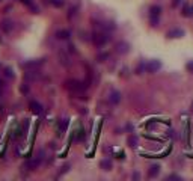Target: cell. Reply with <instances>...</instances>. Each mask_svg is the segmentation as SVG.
I'll return each mask as SVG.
<instances>
[{"label": "cell", "mask_w": 193, "mask_h": 181, "mask_svg": "<svg viewBox=\"0 0 193 181\" xmlns=\"http://www.w3.org/2000/svg\"><path fill=\"white\" fill-rule=\"evenodd\" d=\"M65 86H67L71 92H74V94H80V92H83V90L86 89V85H85L83 82H79V80H68V82L65 83Z\"/></svg>", "instance_id": "1"}, {"label": "cell", "mask_w": 193, "mask_h": 181, "mask_svg": "<svg viewBox=\"0 0 193 181\" xmlns=\"http://www.w3.org/2000/svg\"><path fill=\"white\" fill-rule=\"evenodd\" d=\"M92 41H94V44L97 45V47H103L107 44V41H109V35L104 33V32H95L94 35H92Z\"/></svg>", "instance_id": "2"}, {"label": "cell", "mask_w": 193, "mask_h": 181, "mask_svg": "<svg viewBox=\"0 0 193 181\" xmlns=\"http://www.w3.org/2000/svg\"><path fill=\"white\" fill-rule=\"evenodd\" d=\"M160 14H161V8H160V6L154 5V6H151V8H149V20H151V24H152L154 27L158 24Z\"/></svg>", "instance_id": "3"}, {"label": "cell", "mask_w": 193, "mask_h": 181, "mask_svg": "<svg viewBox=\"0 0 193 181\" xmlns=\"http://www.w3.org/2000/svg\"><path fill=\"white\" fill-rule=\"evenodd\" d=\"M44 59H39V60H29L26 64H23V68H26L27 71H32V70H39L42 65H44Z\"/></svg>", "instance_id": "4"}, {"label": "cell", "mask_w": 193, "mask_h": 181, "mask_svg": "<svg viewBox=\"0 0 193 181\" xmlns=\"http://www.w3.org/2000/svg\"><path fill=\"white\" fill-rule=\"evenodd\" d=\"M42 162V157H36V159H32V160H29V162L24 163V169H27V171H35L36 168L41 164Z\"/></svg>", "instance_id": "5"}, {"label": "cell", "mask_w": 193, "mask_h": 181, "mask_svg": "<svg viewBox=\"0 0 193 181\" xmlns=\"http://www.w3.org/2000/svg\"><path fill=\"white\" fill-rule=\"evenodd\" d=\"M145 68H146L148 72H157L161 68V62L160 60H151V62H148L145 65Z\"/></svg>", "instance_id": "6"}, {"label": "cell", "mask_w": 193, "mask_h": 181, "mask_svg": "<svg viewBox=\"0 0 193 181\" xmlns=\"http://www.w3.org/2000/svg\"><path fill=\"white\" fill-rule=\"evenodd\" d=\"M109 101H110V104H118L119 101H121V94L118 92V90H112L110 94H109Z\"/></svg>", "instance_id": "7"}, {"label": "cell", "mask_w": 193, "mask_h": 181, "mask_svg": "<svg viewBox=\"0 0 193 181\" xmlns=\"http://www.w3.org/2000/svg\"><path fill=\"white\" fill-rule=\"evenodd\" d=\"M115 48H116V52H118L119 54H125V53H128V52H130V45H128L127 42H124V41L118 42Z\"/></svg>", "instance_id": "8"}, {"label": "cell", "mask_w": 193, "mask_h": 181, "mask_svg": "<svg viewBox=\"0 0 193 181\" xmlns=\"http://www.w3.org/2000/svg\"><path fill=\"white\" fill-rule=\"evenodd\" d=\"M0 27H2V30H3L5 33H9V32L12 30L14 24H12V21H11V20H2V23H0Z\"/></svg>", "instance_id": "9"}, {"label": "cell", "mask_w": 193, "mask_h": 181, "mask_svg": "<svg viewBox=\"0 0 193 181\" xmlns=\"http://www.w3.org/2000/svg\"><path fill=\"white\" fill-rule=\"evenodd\" d=\"M166 36H168V38H183V36H184V30H183V29H178V27H175V29L169 30Z\"/></svg>", "instance_id": "10"}, {"label": "cell", "mask_w": 193, "mask_h": 181, "mask_svg": "<svg viewBox=\"0 0 193 181\" xmlns=\"http://www.w3.org/2000/svg\"><path fill=\"white\" fill-rule=\"evenodd\" d=\"M26 80H29V82H35L39 79V71L38 70H32V71H27L26 72Z\"/></svg>", "instance_id": "11"}, {"label": "cell", "mask_w": 193, "mask_h": 181, "mask_svg": "<svg viewBox=\"0 0 193 181\" xmlns=\"http://www.w3.org/2000/svg\"><path fill=\"white\" fill-rule=\"evenodd\" d=\"M29 107H30V110L35 113V115H39L41 112H42V106L38 103V101H35V100H32L30 101V104H29Z\"/></svg>", "instance_id": "12"}, {"label": "cell", "mask_w": 193, "mask_h": 181, "mask_svg": "<svg viewBox=\"0 0 193 181\" xmlns=\"http://www.w3.org/2000/svg\"><path fill=\"white\" fill-rule=\"evenodd\" d=\"M158 172H160V166L158 164H152L151 168H149V171H148V177L149 178H154V177H157Z\"/></svg>", "instance_id": "13"}, {"label": "cell", "mask_w": 193, "mask_h": 181, "mask_svg": "<svg viewBox=\"0 0 193 181\" xmlns=\"http://www.w3.org/2000/svg\"><path fill=\"white\" fill-rule=\"evenodd\" d=\"M183 17H193V6H190V5H186L184 8H183Z\"/></svg>", "instance_id": "14"}, {"label": "cell", "mask_w": 193, "mask_h": 181, "mask_svg": "<svg viewBox=\"0 0 193 181\" xmlns=\"http://www.w3.org/2000/svg\"><path fill=\"white\" fill-rule=\"evenodd\" d=\"M59 57H60V64H62V65H65V67H68V65H71L70 56H67V53L60 52V54H59Z\"/></svg>", "instance_id": "15"}, {"label": "cell", "mask_w": 193, "mask_h": 181, "mask_svg": "<svg viewBox=\"0 0 193 181\" xmlns=\"http://www.w3.org/2000/svg\"><path fill=\"white\" fill-rule=\"evenodd\" d=\"M100 166H101V169H104V171H110L113 164H112V160L104 159V160H101V162H100Z\"/></svg>", "instance_id": "16"}, {"label": "cell", "mask_w": 193, "mask_h": 181, "mask_svg": "<svg viewBox=\"0 0 193 181\" xmlns=\"http://www.w3.org/2000/svg\"><path fill=\"white\" fill-rule=\"evenodd\" d=\"M127 142H128V145H130L131 148H136V146H137V142H139V139H137V136H136V134H131V136L128 137V141H127Z\"/></svg>", "instance_id": "17"}, {"label": "cell", "mask_w": 193, "mask_h": 181, "mask_svg": "<svg viewBox=\"0 0 193 181\" xmlns=\"http://www.w3.org/2000/svg\"><path fill=\"white\" fill-rule=\"evenodd\" d=\"M56 38H59V39H68L70 38V32L68 30H57L56 32Z\"/></svg>", "instance_id": "18"}, {"label": "cell", "mask_w": 193, "mask_h": 181, "mask_svg": "<svg viewBox=\"0 0 193 181\" xmlns=\"http://www.w3.org/2000/svg\"><path fill=\"white\" fill-rule=\"evenodd\" d=\"M3 72H5V77H8L9 80H12V79L15 77V75H14V71H12L11 68H5V70H3Z\"/></svg>", "instance_id": "19"}, {"label": "cell", "mask_w": 193, "mask_h": 181, "mask_svg": "<svg viewBox=\"0 0 193 181\" xmlns=\"http://www.w3.org/2000/svg\"><path fill=\"white\" fill-rule=\"evenodd\" d=\"M67 125H68V121H67V119H62V121H60V124H59V130H60V131H64V130L67 128Z\"/></svg>", "instance_id": "20"}, {"label": "cell", "mask_w": 193, "mask_h": 181, "mask_svg": "<svg viewBox=\"0 0 193 181\" xmlns=\"http://www.w3.org/2000/svg\"><path fill=\"white\" fill-rule=\"evenodd\" d=\"M50 3L54 5V6H57V8H60L64 5V0H50Z\"/></svg>", "instance_id": "21"}, {"label": "cell", "mask_w": 193, "mask_h": 181, "mask_svg": "<svg viewBox=\"0 0 193 181\" xmlns=\"http://www.w3.org/2000/svg\"><path fill=\"white\" fill-rule=\"evenodd\" d=\"M187 70H189L190 72H193V60H190V62L187 64Z\"/></svg>", "instance_id": "22"}, {"label": "cell", "mask_w": 193, "mask_h": 181, "mask_svg": "<svg viewBox=\"0 0 193 181\" xmlns=\"http://www.w3.org/2000/svg\"><path fill=\"white\" fill-rule=\"evenodd\" d=\"M179 3H181V0H174V2H172V6H174V8H176Z\"/></svg>", "instance_id": "23"}, {"label": "cell", "mask_w": 193, "mask_h": 181, "mask_svg": "<svg viewBox=\"0 0 193 181\" xmlns=\"http://www.w3.org/2000/svg\"><path fill=\"white\" fill-rule=\"evenodd\" d=\"M3 89H5V83H3V80L0 79V92H3Z\"/></svg>", "instance_id": "24"}, {"label": "cell", "mask_w": 193, "mask_h": 181, "mask_svg": "<svg viewBox=\"0 0 193 181\" xmlns=\"http://www.w3.org/2000/svg\"><path fill=\"white\" fill-rule=\"evenodd\" d=\"M168 180H179V177H176V175H169Z\"/></svg>", "instance_id": "25"}, {"label": "cell", "mask_w": 193, "mask_h": 181, "mask_svg": "<svg viewBox=\"0 0 193 181\" xmlns=\"http://www.w3.org/2000/svg\"><path fill=\"white\" fill-rule=\"evenodd\" d=\"M106 57H107V54H100V56H98V60L103 62V59H106Z\"/></svg>", "instance_id": "26"}, {"label": "cell", "mask_w": 193, "mask_h": 181, "mask_svg": "<svg viewBox=\"0 0 193 181\" xmlns=\"http://www.w3.org/2000/svg\"><path fill=\"white\" fill-rule=\"evenodd\" d=\"M21 90H23V92H24V94H26V92H27V90H29V88H27V86H26V85H24V86H21Z\"/></svg>", "instance_id": "27"}, {"label": "cell", "mask_w": 193, "mask_h": 181, "mask_svg": "<svg viewBox=\"0 0 193 181\" xmlns=\"http://www.w3.org/2000/svg\"><path fill=\"white\" fill-rule=\"evenodd\" d=\"M139 177H141V175H139V174H137V172H136V174H133V178H134V180H137V178H139Z\"/></svg>", "instance_id": "28"}, {"label": "cell", "mask_w": 193, "mask_h": 181, "mask_svg": "<svg viewBox=\"0 0 193 181\" xmlns=\"http://www.w3.org/2000/svg\"><path fill=\"white\" fill-rule=\"evenodd\" d=\"M0 41H2V38H0Z\"/></svg>", "instance_id": "29"}, {"label": "cell", "mask_w": 193, "mask_h": 181, "mask_svg": "<svg viewBox=\"0 0 193 181\" xmlns=\"http://www.w3.org/2000/svg\"><path fill=\"white\" fill-rule=\"evenodd\" d=\"M0 2H2V0H0Z\"/></svg>", "instance_id": "30"}]
</instances>
